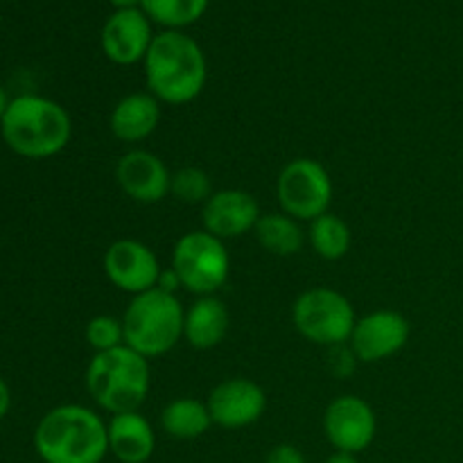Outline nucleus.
I'll return each instance as SVG.
<instances>
[{"label": "nucleus", "mask_w": 463, "mask_h": 463, "mask_svg": "<svg viewBox=\"0 0 463 463\" xmlns=\"http://www.w3.org/2000/svg\"><path fill=\"white\" fill-rule=\"evenodd\" d=\"M147 89L161 104L193 102L208 80V63L202 45L179 30H163L154 36L143 61Z\"/></svg>", "instance_id": "obj_1"}, {"label": "nucleus", "mask_w": 463, "mask_h": 463, "mask_svg": "<svg viewBox=\"0 0 463 463\" xmlns=\"http://www.w3.org/2000/svg\"><path fill=\"white\" fill-rule=\"evenodd\" d=\"M34 448L45 463H102L109 455L107 423L89 407H54L36 425Z\"/></svg>", "instance_id": "obj_2"}, {"label": "nucleus", "mask_w": 463, "mask_h": 463, "mask_svg": "<svg viewBox=\"0 0 463 463\" xmlns=\"http://www.w3.org/2000/svg\"><path fill=\"white\" fill-rule=\"evenodd\" d=\"M3 138L25 158H48L66 149L72 136V122L59 102L41 95H21L5 111Z\"/></svg>", "instance_id": "obj_3"}, {"label": "nucleus", "mask_w": 463, "mask_h": 463, "mask_svg": "<svg viewBox=\"0 0 463 463\" xmlns=\"http://www.w3.org/2000/svg\"><path fill=\"white\" fill-rule=\"evenodd\" d=\"M152 387L147 357L129 346L95 353L86 369V389L99 410L111 416L138 411Z\"/></svg>", "instance_id": "obj_4"}, {"label": "nucleus", "mask_w": 463, "mask_h": 463, "mask_svg": "<svg viewBox=\"0 0 463 463\" xmlns=\"http://www.w3.org/2000/svg\"><path fill=\"white\" fill-rule=\"evenodd\" d=\"M185 310L175 294L161 288L138 294L122 315L125 346L143 357H161L170 353L184 337Z\"/></svg>", "instance_id": "obj_5"}, {"label": "nucleus", "mask_w": 463, "mask_h": 463, "mask_svg": "<svg viewBox=\"0 0 463 463\" xmlns=\"http://www.w3.org/2000/svg\"><path fill=\"white\" fill-rule=\"evenodd\" d=\"M170 269L184 289L197 297H213L229 280L231 256L224 240L206 231H190L176 240Z\"/></svg>", "instance_id": "obj_6"}, {"label": "nucleus", "mask_w": 463, "mask_h": 463, "mask_svg": "<svg viewBox=\"0 0 463 463\" xmlns=\"http://www.w3.org/2000/svg\"><path fill=\"white\" fill-rule=\"evenodd\" d=\"M292 319L301 337L326 348L348 344L357 324L353 303L333 288H312L298 294Z\"/></svg>", "instance_id": "obj_7"}, {"label": "nucleus", "mask_w": 463, "mask_h": 463, "mask_svg": "<svg viewBox=\"0 0 463 463\" xmlns=\"http://www.w3.org/2000/svg\"><path fill=\"white\" fill-rule=\"evenodd\" d=\"M280 211L298 222H315L326 215L333 202V179L315 158H294L276 181Z\"/></svg>", "instance_id": "obj_8"}, {"label": "nucleus", "mask_w": 463, "mask_h": 463, "mask_svg": "<svg viewBox=\"0 0 463 463\" xmlns=\"http://www.w3.org/2000/svg\"><path fill=\"white\" fill-rule=\"evenodd\" d=\"M324 434L335 448V452H351L360 455L378 434V419L375 411L364 398L360 396H339L326 407L324 414Z\"/></svg>", "instance_id": "obj_9"}, {"label": "nucleus", "mask_w": 463, "mask_h": 463, "mask_svg": "<svg viewBox=\"0 0 463 463\" xmlns=\"http://www.w3.org/2000/svg\"><path fill=\"white\" fill-rule=\"evenodd\" d=\"M104 274L120 292L138 297L158 288L163 269L147 244L138 240H116L104 253Z\"/></svg>", "instance_id": "obj_10"}, {"label": "nucleus", "mask_w": 463, "mask_h": 463, "mask_svg": "<svg viewBox=\"0 0 463 463\" xmlns=\"http://www.w3.org/2000/svg\"><path fill=\"white\" fill-rule=\"evenodd\" d=\"M410 335L411 326L401 312L375 310L357 319L348 346L355 353L357 360L373 364V362H383L401 353L410 342Z\"/></svg>", "instance_id": "obj_11"}, {"label": "nucleus", "mask_w": 463, "mask_h": 463, "mask_svg": "<svg viewBox=\"0 0 463 463\" xmlns=\"http://www.w3.org/2000/svg\"><path fill=\"white\" fill-rule=\"evenodd\" d=\"M213 425L242 430L258 423L267 411V393L249 378H229L211 389L206 398Z\"/></svg>", "instance_id": "obj_12"}, {"label": "nucleus", "mask_w": 463, "mask_h": 463, "mask_svg": "<svg viewBox=\"0 0 463 463\" xmlns=\"http://www.w3.org/2000/svg\"><path fill=\"white\" fill-rule=\"evenodd\" d=\"M152 41V21L143 9H116L104 23L99 36L102 52L118 66H134L145 61Z\"/></svg>", "instance_id": "obj_13"}, {"label": "nucleus", "mask_w": 463, "mask_h": 463, "mask_svg": "<svg viewBox=\"0 0 463 463\" xmlns=\"http://www.w3.org/2000/svg\"><path fill=\"white\" fill-rule=\"evenodd\" d=\"M260 215L256 197L240 188L215 190L202 206L203 231L220 240L242 238L256 229Z\"/></svg>", "instance_id": "obj_14"}, {"label": "nucleus", "mask_w": 463, "mask_h": 463, "mask_svg": "<svg viewBox=\"0 0 463 463\" xmlns=\"http://www.w3.org/2000/svg\"><path fill=\"white\" fill-rule=\"evenodd\" d=\"M116 181L136 203H158L170 194L172 172L147 149H131L118 158Z\"/></svg>", "instance_id": "obj_15"}, {"label": "nucleus", "mask_w": 463, "mask_h": 463, "mask_svg": "<svg viewBox=\"0 0 463 463\" xmlns=\"http://www.w3.org/2000/svg\"><path fill=\"white\" fill-rule=\"evenodd\" d=\"M107 437L109 452L120 463H147L156 450V434L140 411L111 416Z\"/></svg>", "instance_id": "obj_16"}, {"label": "nucleus", "mask_w": 463, "mask_h": 463, "mask_svg": "<svg viewBox=\"0 0 463 463\" xmlns=\"http://www.w3.org/2000/svg\"><path fill=\"white\" fill-rule=\"evenodd\" d=\"M161 122V102L152 93H129L113 107L109 127L122 143H140L156 131Z\"/></svg>", "instance_id": "obj_17"}, {"label": "nucleus", "mask_w": 463, "mask_h": 463, "mask_svg": "<svg viewBox=\"0 0 463 463\" xmlns=\"http://www.w3.org/2000/svg\"><path fill=\"white\" fill-rule=\"evenodd\" d=\"M231 315L229 307L222 298L199 297L193 306L185 310L184 319V337L197 351H211L220 346L229 335Z\"/></svg>", "instance_id": "obj_18"}, {"label": "nucleus", "mask_w": 463, "mask_h": 463, "mask_svg": "<svg viewBox=\"0 0 463 463\" xmlns=\"http://www.w3.org/2000/svg\"><path fill=\"white\" fill-rule=\"evenodd\" d=\"M161 425L167 437L176 441H193L213 428V419L206 402L197 398H176L163 410Z\"/></svg>", "instance_id": "obj_19"}, {"label": "nucleus", "mask_w": 463, "mask_h": 463, "mask_svg": "<svg viewBox=\"0 0 463 463\" xmlns=\"http://www.w3.org/2000/svg\"><path fill=\"white\" fill-rule=\"evenodd\" d=\"M253 233H256V240L265 251L280 258L297 256L306 244V233H303L298 220L285 215L283 211L260 215Z\"/></svg>", "instance_id": "obj_20"}, {"label": "nucleus", "mask_w": 463, "mask_h": 463, "mask_svg": "<svg viewBox=\"0 0 463 463\" xmlns=\"http://www.w3.org/2000/svg\"><path fill=\"white\" fill-rule=\"evenodd\" d=\"M307 240L315 253L324 260H342L351 249V229L346 222L339 215L326 213V215L317 217L310 222V231H307Z\"/></svg>", "instance_id": "obj_21"}, {"label": "nucleus", "mask_w": 463, "mask_h": 463, "mask_svg": "<svg viewBox=\"0 0 463 463\" xmlns=\"http://www.w3.org/2000/svg\"><path fill=\"white\" fill-rule=\"evenodd\" d=\"M140 9L152 23L181 32V27L193 25L206 14L208 0H143Z\"/></svg>", "instance_id": "obj_22"}, {"label": "nucleus", "mask_w": 463, "mask_h": 463, "mask_svg": "<svg viewBox=\"0 0 463 463\" xmlns=\"http://www.w3.org/2000/svg\"><path fill=\"white\" fill-rule=\"evenodd\" d=\"M170 193L184 203H206L213 197V181L206 170L194 165H185L172 175Z\"/></svg>", "instance_id": "obj_23"}, {"label": "nucleus", "mask_w": 463, "mask_h": 463, "mask_svg": "<svg viewBox=\"0 0 463 463\" xmlns=\"http://www.w3.org/2000/svg\"><path fill=\"white\" fill-rule=\"evenodd\" d=\"M86 342L95 353L113 351L118 346H125V328L122 319L111 315H98L86 324Z\"/></svg>", "instance_id": "obj_24"}, {"label": "nucleus", "mask_w": 463, "mask_h": 463, "mask_svg": "<svg viewBox=\"0 0 463 463\" xmlns=\"http://www.w3.org/2000/svg\"><path fill=\"white\" fill-rule=\"evenodd\" d=\"M330 366H333L335 375L337 378H346V375L353 373V369H355V353L351 351V346H344V344H339V346H333L330 348Z\"/></svg>", "instance_id": "obj_25"}, {"label": "nucleus", "mask_w": 463, "mask_h": 463, "mask_svg": "<svg viewBox=\"0 0 463 463\" xmlns=\"http://www.w3.org/2000/svg\"><path fill=\"white\" fill-rule=\"evenodd\" d=\"M265 463H307L306 455L292 443H279L269 450Z\"/></svg>", "instance_id": "obj_26"}, {"label": "nucleus", "mask_w": 463, "mask_h": 463, "mask_svg": "<svg viewBox=\"0 0 463 463\" xmlns=\"http://www.w3.org/2000/svg\"><path fill=\"white\" fill-rule=\"evenodd\" d=\"M9 407H12V393H9L7 383L0 378V419H5V416H7Z\"/></svg>", "instance_id": "obj_27"}, {"label": "nucleus", "mask_w": 463, "mask_h": 463, "mask_svg": "<svg viewBox=\"0 0 463 463\" xmlns=\"http://www.w3.org/2000/svg\"><path fill=\"white\" fill-rule=\"evenodd\" d=\"M326 463H360V461H357V455H351V452H333V455L326 459Z\"/></svg>", "instance_id": "obj_28"}, {"label": "nucleus", "mask_w": 463, "mask_h": 463, "mask_svg": "<svg viewBox=\"0 0 463 463\" xmlns=\"http://www.w3.org/2000/svg\"><path fill=\"white\" fill-rule=\"evenodd\" d=\"M116 9H140L143 0H109Z\"/></svg>", "instance_id": "obj_29"}, {"label": "nucleus", "mask_w": 463, "mask_h": 463, "mask_svg": "<svg viewBox=\"0 0 463 463\" xmlns=\"http://www.w3.org/2000/svg\"><path fill=\"white\" fill-rule=\"evenodd\" d=\"M7 107H9L7 95H5L3 86H0V122H3V116H5V111H7Z\"/></svg>", "instance_id": "obj_30"}]
</instances>
